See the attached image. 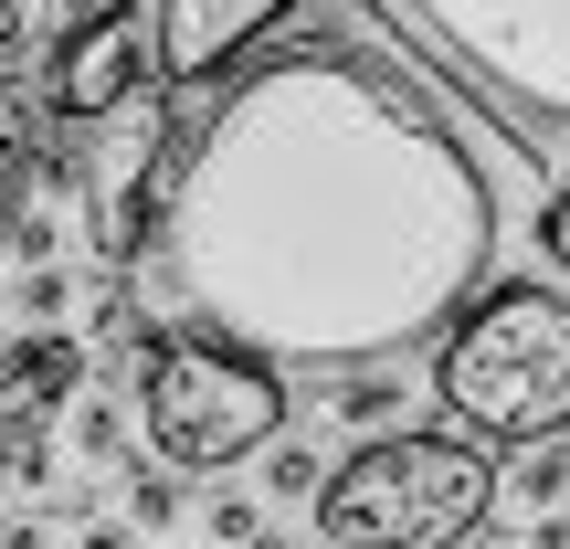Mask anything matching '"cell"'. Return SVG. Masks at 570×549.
Instances as JSON below:
<instances>
[{"label": "cell", "instance_id": "cell-4", "mask_svg": "<svg viewBox=\"0 0 570 549\" xmlns=\"http://www.w3.org/2000/svg\"><path fill=\"white\" fill-rule=\"evenodd\" d=\"M391 11L529 148L570 138V0H391Z\"/></svg>", "mask_w": 570, "mask_h": 549}, {"label": "cell", "instance_id": "cell-3", "mask_svg": "<svg viewBox=\"0 0 570 549\" xmlns=\"http://www.w3.org/2000/svg\"><path fill=\"white\" fill-rule=\"evenodd\" d=\"M487 508H497V454L465 433H381L317 487L327 549H465Z\"/></svg>", "mask_w": 570, "mask_h": 549}, {"label": "cell", "instance_id": "cell-14", "mask_svg": "<svg viewBox=\"0 0 570 549\" xmlns=\"http://www.w3.org/2000/svg\"><path fill=\"white\" fill-rule=\"evenodd\" d=\"M212 539H223V549H265V508L223 497V508H212Z\"/></svg>", "mask_w": 570, "mask_h": 549}, {"label": "cell", "instance_id": "cell-8", "mask_svg": "<svg viewBox=\"0 0 570 549\" xmlns=\"http://www.w3.org/2000/svg\"><path fill=\"white\" fill-rule=\"evenodd\" d=\"M85 349L75 339H21L0 360V433H53V402H75Z\"/></svg>", "mask_w": 570, "mask_h": 549}, {"label": "cell", "instance_id": "cell-18", "mask_svg": "<svg viewBox=\"0 0 570 549\" xmlns=\"http://www.w3.org/2000/svg\"><path fill=\"white\" fill-rule=\"evenodd\" d=\"M85 549H127V518H96V529H85Z\"/></svg>", "mask_w": 570, "mask_h": 549}, {"label": "cell", "instance_id": "cell-19", "mask_svg": "<svg viewBox=\"0 0 570 549\" xmlns=\"http://www.w3.org/2000/svg\"><path fill=\"white\" fill-rule=\"evenodd\" d=\"M0 549H42V529H0Z\"/></svg>", "mask_w": 570, "mask_h": 549}, {"label": "cell", "instance_id": "cell-10", "mask_svg": "<svg viewBox=\"0 0 570 549\" xmlns=\"http://www.w3.org/2000/svg\"><path fill=\"white\" fill-rule=\"evenodd\" d=\"M518 497H529V508H560V497H570V433H560V444H529V465H518Z\"/></svg>", "mask_w": 570, "mask_h": 549}, {"label": "cell", "instance_id": "cell-21", "mask_svg": "<svg viewBox=\"0 0 570 549\" xmlns=\"http://www.w3.org/2000/svg\"><path fill=\"white\" fill-rule=\"evenodd\" d=\"M0 360H11V349H0Z\"/></svg>", "mask_w": 570, "mask_h": 549}, {"label": "cell", "instance_id": "cell-6", "mask_svg": "<svg viewBox=\"0 0 570 549\" xmlns=\"http://www.w3.org/2000/svg\"><path fill=\"white\" fill-rule=\"evenodd\" d=\"M148 85H159L148 11H138V0H106V11H85L75 32L53 42V63H42V117L85 138V127H106L117 106H138Z\"/></svg>", "mask_w": 570, "mask_h": 549}, {"label": "cell", "instance_id": "cell-22", "mask_svg": "<svg viewBox=\"0 0 570 549\" xmlns=\"http://www.w3.org/2000/svg\"><path fill=\"white\" fill-rule=\"evenodd\" d=\"M465 549H475V539H465Z\"/></svg>", "mask_w": 570, "mask_h": 549}, {"label": "cell", "instance_id": "cell-11", "mask_svg": "<svg viewBox=\"0 0 570 549\" xmlns=\"http://www.w3.org/2000/svg\"><path fill=\"white\" fill-rule=\"evenodd\" d=\"M265 454H275V465H265V487H275V497H317V487H327V465H317L306 444H265Z\"/></svg>", "mask_w": 570, "mask_h": 549}, {"label": "cell", "instance_id": "cell-7", "mask_svg": "<svg viewBox=\"0 0 570 549\" xmlns=\"http://www.w3.org/2000/svg\"><path fill=\"white\" fill-rule=\"evenodd\" d=\"M285 11H296V0H159V11H148V42H159V96L254 63V42H265Z\"/></svg>", "mask_w": 570, "mask_h": 549}, {"label": "cell", "instance_id": "cell-9", "mask_svg": "<svg viewBox=\"0 0 570 549\" xmlns=\"http://www.w3.org/2000/svg\"><path fill=\"white\" fill-rule=\"evenodd\" d=\"M338 412H348V423H402V370H348Z\"/></svg>", "mask_w": 570, "mask_h": 549}, {"label": "cell", "instance_id": "cell-12", "mask_svg": "<svg viewBox=\"0 0 570 549\" xmlns=\"http://www.w3.org/2000/svg\"><path fill=\"white\" fill-rule=\"evenodd\" d=\"M127 518H138V529H169V518H180V487H169V465L127 487Z\"/></svg>", "mask_w": 570, "mask_h": 549}, {"label": "cell", "instance_id": "cell-17", "mask_svg": "<svg viewBox=\"0 0 570 549\" xmlns=\"http://www.w3.org/2000/svg\"><path fill=\"white\" fill-rule=\"evenodd\" d=\"M21 42H32V0H0V63H21Z\"/></svg>", "mask_w": 570, "mask_h": 549}, {"label": "cell", "instance_id": "cell-5", "mask_svg": "<svg viewBox=\"0 0 570 549\" xmlns=\"http://www.w3.org/2000/svg\"><path fill=\"white\" fill-rule=\"evenodd\" d=\"M138 370H148L138 423H148L169 476H223L244 454H265L285 423V370L233 349V339H159V327H138Z\"/></svg>", "mask_w": 570, "mask_h": 549}, {"label": "cell", "instance_id": "cell-13", "mask_svg": "<svg viewBox=\"0 0 570 549\" xmlns=\"http://www.w3.org/2000/svg\"><path fill=\"white\" fill-rule=\"evenodd\" d=\"M75 444H85V454H127V412H117V402H85V412H75Z\"/></svg>", "mask_w": 570, "mask_h": 549}, {"label": "cell", "instance_id": "cell-20", "mask_svg": "<svg viewBox=\"0 0 570 549\" xmlns=\"http://www.w3.org/2000/svg\"><path fill=\"white\" fill-rule=\"evenodd\" d=\"M0 497H11V465H0Z\"/></svg>", "mask_w": 570, "mask_h": 549}, {"label": "cell", "instance_id": "cell-2", "mask_svg": "<svg viewBox=\"0 0 570 549\" xmlns=\"http://www.w3.org/2000/svg\"><path fill=\"white\" fill-rule=\"evenodd\" d=\"M433 402L465 444H560L570 433V296L560 285H487L433 349Z\"/></svg>", "mask_w": 570, "mask_h": 549}, {"label": "cell", "instance_id": "cell-15", "mask_svg": "<svg viewBox=\"0 0 570 549\" xmlns=\"http://www.w3.org/2000/svg\"><path fill=\"white\" fill-rule=\"evenodd\" d=\"M539 254H550V265L570 275V180L550 190V212H539Z\"/></svg>", "mask_w": 570, "mask_h": 549}, {"label": "cell", "instance_id": "cell-1", "mask_svg": "<svg viewBox=\"0 0 570 549\" xmlns=\"http://www.w3.org/2000/svg\"><path fill=\"white\" fill-rule=\"evenodd\" d=\"M497 233V169L444 85L370 32H296L169 138L148 254L202 339L275 370H391L487 296Z\"/></svg>", "mask_w": 570, "mask_h": 549}, {"label": "cell", "instance_id": "cell-16", "mask_svg": "<svg viewBox=\"0 0 570 549\" xmlns=\"http://www.w3.org/2000/svg\"><path fill=\"white\" fill-rule=\"evenodd\" d=\"M21 317H63V275H53V265L21 275Z\"/></svg>", "mask_w": 570, "mask_h": 549}]
</instances>
